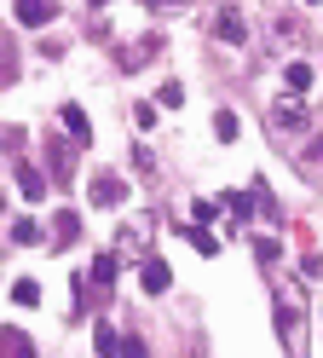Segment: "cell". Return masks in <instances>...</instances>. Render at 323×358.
Masks as SVG:
<instances>
[{
  "mask_svg": "<svg viewBox=\"0 0 323 358\" xmlns=\"http://www.w3.org/2000/svg\"><path fill=\"white\" fill-rule=\"evenodd\" d=\"M17 191L29 196V203H41V196H46V179H41V168H17Z\"/></svg>",
  "mask_w": 323,
  "mask_h": 358,
  "instance_id": "cell-18",
  "label": "cell"
},
{
  "mask_svg": "<svg viewBox=\"0 0 323 358\" xmlns=\"http://www.w3.org/2000/svg\"><path fill=\"white\" fill-rule=\"evenodd\" d=\"M214 35L225 41V47H243V41H248V29H243V12H237V6H220V17H214Z\"/></svg>",
  "mask_w": 323,
  "mask_h": 358,
  "instance_id": "cell-5",
  "label": "cell"
},
{
  "mask_svg": "<svg viewBox=\"0 0 323 358\" xmlns=\"http://www.w3.org/2000/svg\"><path fill=\"white\" fill-rule=\"evenodd\" d=\"M0 358H35V341L17 324H6V329H0Z\"/></svg>",
  "mask_w": 323,
  "mask_h": 358,
  "instance_id": "cell-8",
  "label": "cell"
},
{
  "mask_svg": "<svg viewBox=\"0 0 323 358\" xmlns=\"http://www.w3.org/2000/svg\"><path fill=\"white\" fill-rule=\"evenodd\" d=\"M138 283H145L150 295H168V289H173V272H168V260H162V255L138 260Z\"/></svg>",
  "mask_w": 323,
  "mask_h": 358,
  "instance_id": "cell-4",
  "label": "cell"
},
{
  "mask_svg": "<svg viewBox=\"0 0 323 358\" xmlns=\"http://www.w3.org/2000/svg\"><path fill=\"white\" fill-rule=\"evenodd\" d=\"M12 81H17V41L0 35V87H12Z\"/></svg>",
  "mask_w": 323,
  "mask_h": 358,
  "instance_id": "cell-15",
  "label": "cell"
},
{
  "mask_svg": "<svg viewBox=\"0 0 323 358\" xmlns=\"http://www.w3.org/2000/svg\"><path fill=\"white\" fill-rule=\"evenodd\" d=\"M156 52H162V35H145V41H133V47L115 52V64H122V70H138V64L156 58Z\"/></svg>",
  "mask_w": 323,
  "mask_h": 358,
  "instance_id": "cell-7",
  "label": "cell"
},
{
  "mask_svg": "<svg viewBox=\"0 0 323 358\" xmlns=\"http://www.w3.org/2000/svg\"><path fill=\"white\" fill-rule=\"evenodd\" d=\"M87 196H92V208H122V203H127V179L92 173V179H87Z\"/></svg>",
  "mask_w": 323,
  "mask_h": 358,
  "instance_id": "cell-3",
  "label": "cell"
},
{
  "mask_svg": "<svg viewBox=\"0 0 323 358\" xmlns=\"http://www.w3.org/2000/svg\"><path fill=\"white\" fill-rule=\"evenodd\" d=\"M115 272H122V255H99V260H92V283H99V289H115Z\"/></svg>",
  "mask_w": 323,
  "mask_h": 358,
  "instance_id": "cell-13",
  "label": "cell"
},
{
  "mask_svg": "<svg viewBox=\"0 0 323 358\" xmlns=\"http://www.w3.org/2000/svg\"><path fill=\"white\" fill-rule=\"evenodd\" d=\"M156 99H162V110H179V104H185V87H179V81H162Z\"/></svg>",
  "mask_w": 323,
  "mask_h": 358,
  "instance_id": "cell-23",
  "label": "cell"
},
{
  "mask_svg": "<svg viewBox=\"0 0 323 358\" xmlns=\"http://www.w3.org/2000/svg\"><path fill=\"white\" fill-rule=\"evenodd\" d=\"M145 237H150V220H133V226L122 231V249H115V255H145ZM150 260V255H145Z\"/></svg>",
  "mask_w": 323,
  "mask_h": 358,
  "instance_id": "cell-12",
  "label": "cell"
},
{
  "mask_svg": "<svg viewBox=\"0 0 323 358\" xmlns=\"http://www.w3.org/2000/svg\"><path fill=\"white\" fill-rule=\"evenodd\" d=\"M294 168H300V179H306V185H323V139H317L306 156H300Z\"/></svg>",
  "mask_w": 323,
  "mask_h": 358,
  "instance_id": "cell-14",
  "label": "cell"
},
{
  "mask_svg": "<svg viewBox=\"0 0 323 358\" xmlns=\"http://www.w3.org/2000/svg\"><path fill=\"white\" fill-rule=\"evenodd\" d=\"M266 133H271V145L289 156V162H300L323 133H317V122L306 116V104L300 99H283V104H271V116H266Z\"/></svg>",
  "mask_w": 323,
  "mask_h": 358,
  "instance_id": "cell-1",
  "label": "cell"
},
{
  "mask_svg": "<svg viewBox=\"0 0 323 358\" xmlns=\"http://www.w3.org/2000/svg\"><path fill=\"white\" fill-rule=\"evenodd\" d=\"M214 214H220V208H214V203H202V196L191 203V220H202V226H208V220H214Z\"/></svg>",
  "mask_w": 323,
  "mask_h": 358,
  "instance_id": "cell-24",
  "label": "cell"
},
{
  "mask_svg": "<svg viewBox=\"0 0 323 358\" xmlns=\"http://www.w3.org/2000/svg\"><path fill=\"white\" fill-rule=\"evenodd\" d=\"M254 255H260L266 266H277V260H283V243H277V237H254Z\"/></svg>",
  "mask_w": 323,
  "mask_h": 358,
  "instance_id": "cell-22",
  "label": "cell"
},
{
  "mask_svg": "<svg viewBox=\"0 0 323 358\" xmlns=\"http://www.w3.org/2000/svg\"><path fill=\"white\" fill-rule=\"evenodd\" d=\"M52 237H58V243H64V249H69V243H76V237H81V214H76V208H64V214L52 220Z\"/></svg>",
  "mask_w": 323,
  "mask_h": 358,
  "instance_id": "cell-16",
  "label": "cell"
},
{
  "mask_svg": "<svg viewBox=\"0 0 323 358\" xmlns=\"http://www.w3.org/2000/svg\"><path fill=\"white\" fill-rule=\"evenodd\" d=\"M58 17V0H17V24L23 29H41V24H52Z\"/></svg>",
  "mask_w": 323,
  "mask_h": 358,
  "instance_id": "cell-6",
  "label": "cell"
},
{
  "mask_svg": "<svg viewBox=\"0 0 323 358\" xmlns=\"http://www.w3.org/2000/svg\"><path fill=\"white\" fill-rule=\"evenodd\" d=\"M12 243H17V249H29V243H41V226H35V220H12Z\"/></svg>",
  "mask_w": 323,
  "mask_h": 358,
  "instance_id": "cell-20",
  "label": "cell"
},
{
  "mask_svg": "<svg viewBox=\"0 0 323 358\" xmlns=\"http://www.w3.org/2000/svg\"><path fill=\"white\" fill-rule=\"evenodd\" d=\"M214 139H220V145H237V139H243L237 110H214Z\"/></svg>",
  "mask_w": 323,
  "mask_h": 358,
  "instance_id": "cell-11",
  "label": "cell"
},
{
  "mask_svg": "<svg viewBox=\"0 0 323 358\" xmlns=\"http://www.w3.org/2000/svg\"><path fill=\"white\" fill-rule=\"evenodd\" d=\"M64 127H69V145H92V127H87L81 104H64Z\"/></svg>",
  "mask_w": 323,
  "mask_h": 358,
  "instance_id": "cell-10",
  "label": "cell"
},
{
  "mask_svg": "<svg viewBox=\"0 0 323 358\" xmlns=\"http://www.w3.org/2000/svg\"><path fill=\"white\" fill-rule=\"evenodd\" d=\"M283 87H289V99H306V93H312V64L294 58L289 70H283Z\"/></svg>",
  "mask_w": 323,
  "mask_h": 358,
  "instance_id": "cell-9",
  "label": "cell"
},
{
  "mask_svg": "<svg viewBox=\"0 0 323 358\" xmlns=\"http://www.w3.org/2000/svg\"><path fill=\"white\" fill-rule=\"evenodd\" d=\"M185 237H191V249H196V255H220V237L208 231V226H185Z\"/></svg>",
  "mask_w": 323,
  "mask_h": 358,
  "instance_id": "cell-19",
  "label": "cell"
},
{
  "mask_svg": "<svg viewBox=\"0 0 323 358\" xmlns=\"http://www.w3.org/2000/svg\"><path fill=\"white\" fill-rule=\"evenodd\" d=\"M145 6H156V12H179V6H191V0H145Z\"/></svg>",
  "mask_w": 323,
  "mask_h": 358,
  "instance_id": "cell-25",
  "label": "cell"
},
{
  "mask_svg": "<svg viewBox=\"0 0 323 358\" xmlns=\"http://www.w3.org/2000/svg\"><path fill=\"white\" fill-rule=\"evenodd\" d=\"M92 6H104V0H92Z\"/></svg>",
  "mask_w": 323,
  "mask_h": 358,
  "instance_id": "cell-26",
  "label": "cell"
},
{
  "mask_svg": "<svg viewBox=\"0 0 323 358\" xmlns=\"http://www.w3.org/2000/svg\"><path fill=\"white\" fill-rule=\"evenodd\" d=\"M92 347H99V358H115L122 352V335H115L110 324H92Z\"/></svg>",
  "mask_w": 323,
  "mask_h": 358,
  "instance_id": "cell-17",
  "label": "cell"
},
{
  "mask_svg": "<svg viewBox=\"0 0 323 358\" xmlns=\"http://www.w3.org/2000/svg\"><path fill=\"white\" fill-rule=\"evenodd\" d=\"M12 301H17V306H35V301H41V283H35V278H17V283H12Z\"/></svg>",
  "mask_w": 323,
  "mask_h": 358,
  "instance_id": "cell-21",
  "label": "cell"
},
{
  "mask_svg": "<svg viewBox=\"0 0 323 358\" xmlns=\"http://www.w3.org/2000/svg\"><path fill=\"white\" fill-rule=\"evenodd\" d=\"M271 312H277V341H283V352H289V358H306V306H300V295L277 289V295H271Z\"/></svg>",
  "mask_w": 323,
  "mask_h": 358,
  "instance_id": "cell-2",
  "label": "cell"
}]
</instances>
